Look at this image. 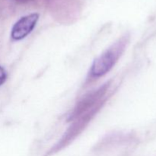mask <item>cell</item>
I'll list each match as a JSON object with an SVG mask.
<instances>
[{
	"label": "cell",
	"instance_id": "6da1fadb",
	"mask_svg": "<svg viewBox=\"0 0 156 156\" xmlns=\"http://www.w3.org/2000/svg\"><path fill=\"white\" fill-rule=\"evenodd\" d=\"M126 44V37H122L98 57L91 66L90 76L91 78H99L108 73L122 55Z\"/></svg>",
	"mask_w": 156,
	"mask_h": 156
},
{
	"label": "cell",
	"instance_id": "7a4b0ae2",
	"mask_svg": "<svg viewBox=\"0 0 156 156\" xmlns=\"http://www.w3.org/2000/svg\"><path fill=\"white\" fill-rule=\"evenodd\" d=\"M39 19V14L32 13L20 18L12 27L11 36L15 41L23 39L33 30Z\"/></svg>",
	"mask_w": 156,
	"mask_h": 156
},
{
	"label": "cell",
	"instance_id": "3957f363",
	"mask_svg": "<svg viewBox=\"0 0 156 156\" xmlns=\"http://www.w3.org/2000/svg\"><path fill=\"white\" fill-rule=\"evenodd\" d=\"M7 79V74L4 69L0 66V85H2Z\"/></svg>",
	"mask_w": 156,
	"mask_h": 156
}]
</instances>
